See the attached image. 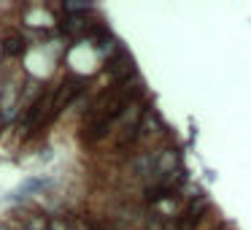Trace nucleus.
Masks as SVG:
<instances>
[{
  "label": "nucleus",
  "mask_w": 251,
  "mask_h": 230,
  "mask_svg": "<svg viewBox=\"0 0 251 230\" xmlns=\"http://www.w3.org/2000/svg\"><path fill=\"white\" fill-rule=\"evenodd\" d=\"M84 84H87V79H84V76H68L65 82L57 87V92L51 95V116L60 114V111L84 89Z\"/></svg>",
  "instance_id": "1"
},
{
  "label": "nucleus",
  "mask_w": 251,
  "mask_h": 230,
  "mask_svg": "<svg viewBox=\"0 0 251 230\" xmlns=\"http://www.w3.org/2000/svg\"><path fill=\"white\" fill-rule=\"evenodd\" d=\"M132 73H135V62H132V57L127 55L125 49H119V55L108 60V76L116 79V82H127Z\"/></svg>",
  "instance_id": "2"
},
{
  "label": "nucleus",
  "mask_w": 251,
  "mask_h": 230,
  "mask_svg": "<svg viewBox=\"0 0 251 230\" xmlns=\"http://www.w3.org/2000/svg\"><path fill=\"white\" fill-rule=\"evenodd\" d=\"M111 122H114V119H105V116H92V119H89V125H84L81 138L87 144H95L98 138H103L105 133L111 130Z\"/></svg>",
  "instance_id": "3"
},
{
  "label": "nucleus",
  "mask_w": 251,
  "mask_h": 230,
  "mask_svg": "<svg viewBox=\"0 0 251 230\" xmlns=\"http://www.w3.org/2000/svg\"><path fill=\"white\" fill-rule=\"evenodd\" d=\"M25 230H49V222L44 217H27L25 219Z\"/></svg>",
  "instance_id": "4"
},
{
  "label": "nucleus",
  "mask_w": 251,
  "mask_h": 230,
  "mask_svg": "<svg viewBox=\"0 0 251 230\" xmlns=\"http://www.w3.org/2000/svg\"><path fill=\"white\" fill-rule=\"evenodd\" d=\"M25 46V41H19V38H8L6 44H3V52H6V55H17L19 49H22Z\"/></svg>",
  "instance_id": "5"
},
{
  "label": "nucleus",
  "mask_w": 251,
  "mask_h": 230,
  "mask_svg": "<svg viewBox=\"0 0 251 230\" xmlns=\"http://www.w3.org/2000/svg\"><path fill=\"white\" fill-rule=\"evenodd\" d=\"M49 230H73L71 228V225H68V222H62V219H49Z\"/></svg>",
  "instance_id": "6"
}]
</instances>
